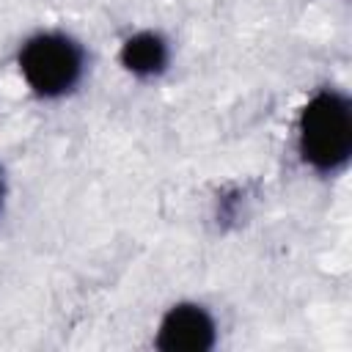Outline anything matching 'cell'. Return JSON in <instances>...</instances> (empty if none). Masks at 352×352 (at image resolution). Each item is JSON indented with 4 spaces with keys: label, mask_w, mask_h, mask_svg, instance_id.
<instances>
[{
    "label": "cell",
    "mask_w": 352,
    "mask_h": 352,
    "mask_svg": "<svg viewBox=\"0 0 352 352\" xmlns=\"http://www.w3.org/2000/svg\"><path fill=\"white\" fill-rule=\"evenodd\" d=\"M294 143L300 162L319 173L336 176L352 160V102L341 88L314 91L297 113Z\"/></svg>",
    "instance_id": "cell-1"
},
{
    "label": "cell",
    "mask_w": 352,
    "mask_h": 352,
    "mask_svg": "<svg viewBox=\"0 0 352 352\" xmlns=\"http://www.w3.org/2000/svg\"><path fill=\"white\" fill-rule=\"evenodd\" d=\"M16 72L36 99L58 102L82 85L88 74V52L82 41L66 30H36L16 50Z\"/></svg>",
    "instance_id": "cell-2"
},
{
    "label": "cell",
    "mask_w": 352,
    "mask_h": 352,
    "mask_svg": "<svg viewBox=\"0 0 352 352\" xmlns=\"http://www.w3.org/2000/svg\"><path fill=\"white\" fill-rule=\"evenodd\" d=\"M220 341L214 314L198 300L168 305L154 327V349L160 352H209Z\"/></svg>",
    "instance_id": "cell-3"
},
{
    "label": "cell",
    "mask_w": 352,
    "mask_h": 352,
    "mask_svg": "<svg viewBox=\"0 0 352 352\" xmlns=\"http://www.w3.org/2000/svg\"><path fill=\"white\" fill-rule=\"evenodd\" d=\"M173 60V47L168 41L165 33L154 30V28H140L135 33H129L121 47H118V63L121 69L143 82L160 80Z\"/></svg>",
    "instance_id": "cell-4"
},
{
    "label": "cell",
    "mask_w": 352,
    "mask_h": 352,
    "mask_svg": "<svg viewBox=\"0 0 352 352\" xmlns=\"http://www.w3.org/2000/svg\"><path fill=\"white\" fill-rule=\"evenodd\" d=\"M6 195H8V184H6V173H3V168H0V212H3V206H6Z\"/></svg>",
    "instance_id": "cell-5"
}]
</instances>
